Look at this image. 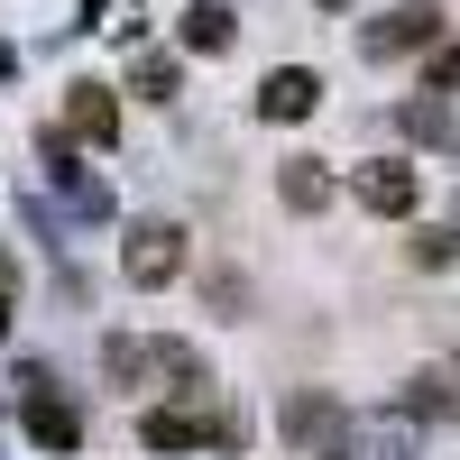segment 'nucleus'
Here are the masks:
<instances>
[{"label":"nucleus","instance_id":"nucleus-7","mask_svg":"<svg viewBox=\"0 0 460 460\" xmlns=\"http://www.w3.org/2000/svg\"><path fill=\"white\" fill-rule=\"evenodd\" d=\"M138 442L157 451V460H184V451H212V442H221V414L203 424V414H184V405H147V414H138Z\"/></svg>","mask_w":460,"mask_h":460},{"label":"nucleus","instance_id":"nucleus-15","mask_svg":"<svg viewBox=\"0 0 460 460\" xmlns=\"http://www.w3.org/2000/svg\"><path fill=\"white\" fill-rule=\"evenodd\" d=\"M359 460H414V424H405V414H396V424H387V414L359 424Z\"/></svg>","mask_w":460,"mask_h":460},{"label":"nucleus","instance_id":"nucleus-17","mask_svg":"<svg viewBox=\"0 0 460 460\" xmlns=\"http://www.w3.org/2000/svg\"><path fill=\"white\" fill-rule=\"evenodd\" d=\"M396 129H405V138H433V147H442V138H451V111L424 93V102H405V111H396Z\"/></svg>","mask_w":460,"mask_h":460},{"label":"nucleus","instance_id":"nucleus-10","mask_svg":"<svg viewBox=\"0 0 460 460\" xmlns=\"http://www.w3.org/2000/svg\"><path fill=\"white\" fill-rule=\"evenodd\" d=\"M157 387L184 405V396H212V368H203V350L194 341H157Z\"/></svg>","mask_w":460,"mask_h":460},{"label":"nucleus","instance_id":"nucleus-3","mask_svg":"<svg viewBox=\"0 0 460 460\" xmlns=\"http://www.w3.org/2000/svg\"><path fill=\"white\" fill-rule=\"evenodd\" d=\"M184 258H194V249H184V221H129V249H120V277L129 286H147V295H157V286H175L184 277Z\"/></svg>","mask_w":460,"mask_h":460},{"label":"nucleus","instance_id":"nucleus-11","mask_svg":"<svg viewBox=\"0 0 460 460\" xmlns=\"http://www.w3.org/2000/svg\"><path fill=\"white\" fill-rule=\"evenodd\" d=\"M102 377H111V387H138V377H157V341L111 332V341H102Z\"/></svg>","mask_w":460,"mask_h":460},{"label":"nucleus","instance_id":"nucleus-18","mask_svg":"<svg viewBox=\"0 0 460 460\" xmlns=\"http://www.w3.org/2000/svg\"><path fill=\"white\" fill-rule=\"evenodd\" d=\"M19 221H28V230H47V249H65V212H56L47 194H19Z\"/></svg>","mask_w":460,"mask_h":460},{"label":"nucleus","instance_id":"nucleus-23","mask_svg":"<svg viewBox=\"0 0 460 460\" xmlns=\"http://www.w3.org/2000/svg\"><path fill=\"white\" fill-rule=\"evenodd\" d=\"M323 10H350V0H323Z\"/></svg>","mask_w":460,"mask_h":460},{"label":"nucleus","instance_id":"nucleus-14","mask_svg":"<svg viewBox=\"0 0 460 460\" xmlns=\"http://www.w3.org/2000/svg\"><path fill=\"white\" fill-rule=\"evenodd\" d=\"M129 93H138V102H175V93H184V65H175V56H138V65H129Z\"/></svg>","mask_w":460,"mask_h":460},{"label":"nucleus","instance_id":"nucleus-19","mask_svg":"<svg viewBox=\"0 0 460 460\" xmlns=\"http://www.w3.org/2000/svg\"><path fill=\"white\" fill-rule=\"evenodd\" d=\"M460 258V230H414V267H451Z\"/></svg>","mask_w":460,"mask_h":460},{"label":"nucleus","instance_id":"nucleus-21","mask_svg":"<svg viewBox=\"0 0 460 460\" xmlns=\"http://www.w3.org/2000/svg\"><path fill=\"white\" fill-rule=\"evenodd\" d=\"M10 74H19V47H0V84H10Z\"/></svg>","mask_w":460,"mask_h":460},{"label":"nucleus","instance_id":"nucleus-22","mask_svg":"<svg viewBox=\"0 0 460 460\" xmlns=\"http://www.w3.org/2000/svg\"><path fill=\"white\" fill-rule=\"evenodd\" d=\"M0 341H10V295H0Z\"/></svg>","mask_w":460,"mask_h":460},{"label":"nucleus","instance_id":"nucleus-2","mask_svg":"<svg viewBox=\"0 0 460 460\" xmlns=\"http://www.w3.org/2000/svg\"><path fill=\"white\" fill-rule=\"evenodd\" d=\"M19 424H28V442L37 451H84V414H74V396H56V377H47V359H19Z\"/></svg>","mask_w":460,"mask_h":460},{"label":"nucleus","instance_id":"nucleus-9","mask_svg":"<svg viewBox=\"0 0 460 460\" xmlns=\"http://www.w3.org/2000/svg\"><path fill=\"white\" fill-rule=\"evenodd\" d=\"M65 138L111 147V138H120V93H111V84H65Z\"/></svg>","mask_w":460,"mask_h":460},{"label":"nucleus","instance_id":"nucleus-16","mask_svg":"<svg viewBox=\"0 0 460 460\" xmlns=\"http://www.w3.org/2000/svg\"><path fill=\"white\" fill-rule=\"evenodd\" d=\"M405 414H424V424H451V414H460L451 377H405Z\"/></svg>","mask_w":460,"mask_h":460},{"label":"nucleus","instance_id":"nucleus-4","mask_svg":"<svg viewBox=\"0 0 460 460\" xmlns=\"http://www.w3.org/2000/svg\"><path fill=\"white\" fill-rule=\"evenodd\" d=\"M433 37H442V10H433V0H396L387 19H368V28H359V56H368V65H387V56L433 47Z\"/></svg>","mask_w":460,"mask_h":460},{"label":"nucleus","instance_id":"nucleus-1","mask_svg":"<svg viewBox=\"0 0 460 460\" xmlns=\"http://www.w3.org/2000/svg\"><path fill=\"white\" fill-rule=\"evenodd\" d=\"M277 424H286V442H295L304 460H359V424H350V405L323 396V387H295Z\"/></svg>","mask_w":460,"mask_h":460},{"label":"nucleus","instance_id":"nucleus-13","mask_svg":"<svg viewBox=\"0 0 460 460\" xmlns=\"http://www.w3.org/2000/svg\"><path fill=\"white\" fill-rule=\"evenodd\" d=\"M230 28H240V19H230V0H194V10H184V47H194V56H221Z\"/></svg>","mask_w":460,"mask_h":460},{"label":"nucleus","instance_id":"nucleus-8","mask_svg":"<svg viewBox=\"0 0 460 460\" xmlns=\"http://www.w3.org/2000/svg\"><path fill=\"white\" fill-rule=\"evenodd\" d=\"M323 111V74L314 65H277L258 84V120H277V129H295V120H314Z\"/></svg>","mask_w":460,"mask_h":460},{"label":"nucleus","instance_id":"nucleus-20","mask_svg":"<svg viewBox=\"0 0 460 460\" xmlns=\"http://www.w3.org/2000/svg\"><path fill=\"white\" fill-rule=\"evenodd\" d=\"M424 84H433V102H442V93H460V47H433V65H424Z\"/></svg>","mask_w":460,"mask_h":460},{"label":"nucleus","instance_id":"nucleus-5","mask_svg":"<svg viewBox=\"0 0 460 460\" xmlns=\"http://www.w3.org/2000/svg\"><path fill=\"white\" fill-rule=\"evenodd\" d=\"M47 184L65 194V212H74V221H111V212H120V203H111V184H102V175L65 147V129H47Z\"/></svg>","mask_w":460,"mask_h":460},{"label":"nucleus","instance_id":"nucleus-12","mask_svg":"<svg viewBox=\"0 0 460 460\" xmlns=\"http://www.w3.org/2000/svg\"><path fill=\"white\" fill-rule=\"evenodd\" d=\"M277 203H286V212H323V203H332V175H323L314 157H286V166H277Z\"/></svg>","mask_w":460,"mask_h":460},{"label":"nucleus","instance_id":"nucleus-6","mask_svg":"<svg viewBox=\"0 0 460 460\" xmlns=\"http://www.w3.org/2000/svg\"><path fill=\"white\" fill-rule=\"evenodd\" d=\"M350 194H359L377 221H405L414 203H424V175H414L405 157H377V166H359V175H350Z\"/></svg>","mask_w":460,"mask_h":460}]
</instances>
